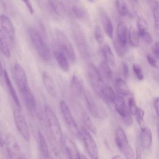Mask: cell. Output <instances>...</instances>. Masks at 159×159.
<instances>
[{"mask_svg":"<svg viewBox=\"0 0 159 159\" xmlns=\"http://www.w3.org/2000/svg\"><path fill=\"white\" fill-rule=\"evenodd\" d=\"M45 119L47 123L53 140L57 143H61L63 140V133L58 119L52 108L48 104H45L44 107Z\"/></svg>","mask_w":159,"mask_h":159,"instance_id":"6da1fadb","label":"cell"},{"mask_svg":"<svg viewBox=\"0 0 159 159\" xmlns=\"http://www.w3.org/2000/svg\"><path fill=\"white\" fill-rule=\"evenodd\" d=\"M28 34L31 43L39 57L44 61L50 60L51 54L49 47L40 33L35 28L30 27L28 29Z\"/></svg>","mask_w":159,"mask_h":159,"instance_id":"7a4b0ae2","label":"cell"},{"mask_svg":"<svg viewBox=\"0 0 159 159\" xmlns=\"http://www.w3.org/2000/svg\"><path fill=\"white\" fill-rule=\"evenodd\" d=\"M0 144L6 148L9 159H23L19 143L12 134H0Z\"/></svg>","mask_w":159,"mask_h":159,"instance_id":"3957f363","label":"cell"},{"mask_svg":"<svg viewBox=\"0 0 159 159\" xmlns=\"http://www.w3.org/2000/svg\"><path fill=\"white\" fill-rule=\"evenodd\" d=\"M115 140L117 148L124 155L125 159H135L134 152L128 142L125 131L120 127H119L116 131Z\"/></svg>","mask_w":159,"mask_h":159,"instance_id":"277c9868","label":"cell"},{"mask_svg":"<svg viewBox=\"0 0 159 159\" xmlns=\"http://www.w3.org/2000/svg\"><path fill=\"white\" fill-rule=\"evenodd\" d=\"M55 37L58 48L66 56L69 61L72 63L75 62L76 59V54L68 37L59 29H56Z\"/></svg>","mask_w":159,"mask_h":159,"instance_id":"5b68a950","label":"cell"},{"mask_svg":"<svg viewBox=\"0 0 159 159\" xmlns=\"http://www.w3.org/2000/svg\"><path fill=\"white\" fill-rule=\"evenodd\" d=\"M72 34L76 42V47L81 57L85 60L88 59L90 55L89 48L85 34L83 30L80 27H79V25H78V24H75L72 27Z\"/></svg>","mask_w":159,"mask_h":159,"instance_id":"8992f818","label":"cell"},{"mask_svg":"<svg viewBox=\"0 0 159 159\" xmlns=\"http://www.w3.org/2000/svg\"><path fill=\"white\" fill-rule=\"evenodd\" d=\"M87 76L93 89L100 96L104 88L107 84L104 82L98 69L94 65L91 64L88 66L87 69Z\"/></svg>","mask_w":159,"mask_h":159,"instance_id":"52a82bcc","label":"cell"},{"mask_svg":"<svg viewBox=\"0 0 159 159\" xmlns=\"http://www.w3.org/2000/svg\"><path fill=\"white\" fill-rule=\"evenodd\" d=\"M86 150L91 159L99 158V150L95 140L91 133L85 128H81L80 131Z\"/></svg>","mask_w":159,"mask_h":159,"instance_id":"ba28073f","label":"cell"},{"mask_svg":"<svg viewBox=\"0 0 159 159\" xmlns=\"http://www.w3.org/2000/svg\"><path fill=\"white\" fill-rule=\"evenodd\" d=\"M60 109L68 130L73 135L78 137L80 135L79 129L68 104L65 101L61 100L60 102Z\"/></svg>","mask_w":159,"mask_h":159,"instance_id":"9c48e42d","label":"cell"},{"mask_svg":"<svg viewBox=\"0 0 159 159\" xmlns=\"http://www.w3.org/2000/svg\"><path fill=\"white\" fill-rule=\"evenodd\" d=\"M13 117L16 126L22 137L27 142L30 140V134L29 128L24 115L20 112V109L17 107L14 109Z\"/></svg>","mask_w":159,"mask_h":159,"instance_id":"30bf717a","label":"cell"},{"mask_svg":"<svg viewBox=\"0 0 159 159\" xmlns=\"http://www.w3.org/2000/svg\"><path fill=\"white\" fill-rule=\"evenodd\" d=\"M13 75L16 83L20 91L29 87L26 73L24 68L19 63H16L14 66Z\"/></svg>","mask_w":159,"mask_h":159,"instance_id":"8fae6325","label":"cell"},{"mask_svg":"<svg viewBox=\"0 0 159 159\" xmlns=\"http://www.w3.org/2000/svg\"><path fill=\"white\" fill-rule=\"evenodd\" d=\"M0 25L4 34L13 41L15 37V29L13 24L9 17L4 14H0Z\"/></svg>","mask_w":159,"mask_h":159,"instance_id":"7c38bea8","label":"cell"},{"mask_svg":"<svg viewBox=\"0 0 159 159\" xmlns=\"http://www.w3.org/2000/svg\"><path fill=\"white\" fill-rule=\"evenodd\" d=\"M24 102L27 109L31 113L36 112V101L35 96L29 87L20 91Z\"/></svg>","mask_w":159,"mask_h":159,"instance_id":"4fadbf2b","label":"cell"},{"mask_svg":"<svg viewBox=\"0 0 159 159\" xmlns=\"http://www.w3.org/2000/svg\"><path fill=\"white\" fill-rule=\"evenodd\" d=\"M62 142L63 143L68 159H80L81 155L80 154L75 143L72 140L66 136L63 138Z\"/></svg>","mask_w":159,"mask_h":159,"instance_id":"5bb4252c","label":"cell"},{"mask_svg":"<svg viewBox=\"0 0 159 159\" xmlns=\"http://www.w3.org/2000/svg\"><path fill=\"white\" fill-rule=\"evenodd\" d=\"M70 90L73 96L80 97L83 93L84 85L82 78L76 73H74L70 81Z\"/></svg>","mask_w":159,"mask_h":159,"instance_id":"9a60e30c","label":"cell"},{"mask_svg":"<svg viewBox=\"0 0 159 159\" xmlns=\"http://www.w3.org/2000/svg\"><path fill=\"white\" fill-rule=\"evenodd\" d=\"M42 79L43 86H45L48 93L52 97L55 98L57 96V89L53 79L51 75L46 71H43L42 75Z\"/></svg>","mask_w":159,"mask_h":159,"instance_id":"2e32d148","label":"cell"},{"mask_svg":"<svg viewBox=\"0 0 159 159\" xmlns=\"http://www.w3.org/2000/svg\"><path fill=\"white\" fill-rule=\"evenodd\" d=\"M83 94L86 102V105L91 114L95 118L99 117L100 111H99V107L91 93L88 90L84 89Z\"/></svg>","mask_w":159,"mask_h":159,"instance_id":"e0dca14e","label":"cell"},{"mask_svg":"<svg viewBox=\"0 0 159 159\" xmlns=\"http://www.w3.org/2000/svg\"><path fill=\"white\" fill-rule=\"evenodd\" d=\"M53 55L60 69L64 72H68L70 70V63L66 56L58 48V47L54 49Z\"/></svg>","mask_w":159,"mask_h":159,"instance_id":"ac0fdd59","label":"cell"},{"mask_svg":"<svg viewBox=\"0 0 159 159\" xmlns=\"http://www.w3.org/2000/svg\"><path fill=\"white\" fill-rule=\"evenodd\" d=\"M119 44L126 47L128 41V29L126 24L121 21L119 22L117 27V39L116 40Z\"/></svg>","mask_w":159,"mask_h":159,"instance_id":"d6986e66","label":"cell"},{"mask_svg":"<svg viewBox=\"0 0 159 159\" xmlns=\"http://www.w3.org/2000/svg\"><path fill=\"white\" fill-rule=\"evenodd\" d=\"M140 142L143 148H148L152 143V133L151 130L147 127L141 128L140 134Z\"/></svg>","mask_w":159,"mask_h":159,"instance_id":"ffe728a7","label":"cell"},{"mask_svg":"<svg viewBox=\"0 0 159 159\" xmlns=\"http://www.w3.org/2000/svg\"><path fill=\"white\" fill-rule=\"evenodd\" d=\"M3 75H4V80H5L6 86L7 88V89L9 91V93L11 98H12L16 107L18 109H20V103L19 99L18 98L17 94L16 92V90H15L12 84L11 79H10V78L8 75V73L5 70H3Z\"/></svg>","mask_w":159,"mask_h":159,"instance_id":"44dd1931","label":"cell"},{"mask_svg":"<svg viewBox=\"0 0 159 159\" xmlns=\"http://www.w3.org/2000/svg\"><path fill=\"white\" fill-rule=\"evenodd\" d=\"M100 17H101V21L103 29L104 30L106 35L112 39L113 37L114 29H113L112 24L110 18L109 17L107 14L104 11L101 12Z\"/></svg>","mask_w":159,"mask_h":159,"instance_id":"7402d4cb","label":"cell"},{"mask_svg":"<svg viewBox=\"0 0 159 159\" xmlns=\"http://www.w3.org/2000/svg\"><path fill=\"white\" fill-rule=\"evenodd\" d=\"M114 102L115 109H116L117 112L122 117H124L129 112L127 108L125 99L122 96L118 94L116 97V99H115V101Z\"/></svg>","mask_w":159,"mask_h":159,"instance_id":"603a6c76","label":"cell"},{"mask_svg":"<svg viewBox=\"0 0 159 159\" xmlns=\"http://www.w3.org/2000/svg\"><path fill=\"white\" fill-rule=\"evenodd\" d=\"M102 54L104 57V60L111 66L112 68L116 67V62L115 60L114 55L113 52L110 47V46L107 44H104L102 48Z\"/></svg>","mask_w":159,"mask_h":159,"instance_id":"cb8c5ba5","label":"cell"},{"mask_svg":"<svg viewBox=\"0 0 159 159\" xmlns=\"http://www.w3.org/2000/svg\"><path fill=\"white\" fill-rule=\"evenodd\" d=\"M48 4L51 10L60 17H65L66 10L64 5L59 0H47Z\"/></svg>","mask_w":159,"mask_h":159,"instance_id":"d4e9b609","label":"cell"},{"mask_svg":"<svg viewBox=\"0 0 159 159\" xmlns=\"http://www.w3.org/2000/svg\"><path fill=\"white\" fill-rule=\"evenodd\" d=\"M98 71L104 80L111 81L112 78V71L111 67L104 61H101Z\"/></svg>","mask_w":159,"mask_h":159,"instance_id":"484cf974","label":"cell"},{"mask_svg":"<svg viewBox=\"0 0 159 159\" xmlns=\"http://www.w3.org/2000/svg\"><path fill=\"white\" fill-rule=\"evenodd\" d=\"M37 141H38V147L42 155L45 158L47 159L49 158L50 153H49V150H48L47 143L45 140V139L43 135L40 131L38 132Z\"/></svg>","mask_w":159,"mask_h":159,"instance_id":"4316f807","label":"cell"},{"mask_svg":"<svg viewBox=\"0 0 159 159\" xmlns=\"http://www.w3.org/2000/svg\"><path fill=\"white\" fill-rule=\"evenodd\" d=\"M115 88L118 94L121 96H127L129 94L130 90L126 82L121 79L117 78L115 81Z\"/></svg>","mask_w":159,"mask_h":159,"instance_id":"83f0119b","label":"cell"},{"mask_svg":"<svg viewBox=\"0 0 159 159\" xmlns=\"http://www.w3.org/2000/svg\"><path fill=\"white\" fill-rule=\"evenodd\" d=\"M100 97L106 102L109 103H112L114 102L116 96L112 87L107 84L106 87L104 88Z\"/></svg>","mask_w":159,"mask_h":159,"instance_id":"f1b7e54d","label":"cell"},{"mask_svg":"<svg viewBox=\"0 0 159 159\" xmlns=\"http://www.w3.org/2000/svg\"><path fill=\"white\" fill-rule=\"evenodd\" d=\"M0 50L4 56L6 58L11 57V50L6 40V35L2 31L0 30Z\"/></svg>","mask_w":159,"mask_h":159,"instance_id":"f546056e","label":"cell"},{"mask_svg":"<svg viewBox=\"0 0 159 159\" xmlns=\"http://www.w3.org/2000/svg\"><path fill=\"white\" fill-rule=\"evenodd\" d=\"M139 35L137 30L131 27L128 31V40L134 47H137L139 45Z\"/></svg>","mask_w":159,"mask_h":159,"instance_id":"4dcf8cb0","label":"cell"},{"mask_svg":"<svg viewBox=\"0 0 159 159\" xmlns=\"http://www.w3.org/2000/svg\"><path fill=\"white\" fill-rule=\"evenodd\" d=\"M72 12L76 17L80 19H85L88 16L87 11L80 4H75L73 5Z\"/></svg>","mask_w":159,"mask_h":159,"instance_id":"1f68e13d","label":"cell"},{"mask_svg":"<svg viewBox=\"0 0 159 159\" xmlns=\"http://www.w3.org/2000/svg\"><path fill=\"white\" fill-rule=\"evenodd\" d=\"M82 119L88 130L94 134H96L97 133V129L89 115L87 113H84L82 116Z\"/></svg>","mask_w":159,"mask_h":159,"instance_id":"d6a6232c","label":"cell"},{"mask_svg":"<svg viewBox=\"0 0 159 159\" xmlns=\"http://www.w3.org/2000/svg\"><path fill=\"white\" fill-rule=\"evenodd\" d=\"M116 4L117 12L120 16H125L128 14L129 9L124 0H116Z\"/></svg>","mask_w":159,"mask_h":159,"instance_id":"836d02e7","label":"cell"},{"mask_svg":"<svg viewBox=\"0 0 159 159\" xmlns=\"http://www.w3.org/2000/svg\"><path fill=\"white\" fill-rule=\"evenodd\" d=\"M0 3L4 10L10 14H12L14 12V6L12 0H0Z\"/></svg>","mask_w":159,"mask_h":159,"instance_id":"e575fe53","label":"cell"},{"mask_svg":"<svg viewBox=\"0 0 159 159\" xmlns=\"http://www.w3.org/2000/svg\"><path fill=\"white\" fill-rule=\"evenodd\" d=\"M94 36L96 40V42L102 44L104 42V35L103 32L101 30V28L99 25H96L94 30Z\"/></svg>","mask_w":159,"mask_h":159,"instance_id":"d590c367","label":"cell"},{"mask_svg":"<svg viewBox=\"0 0 159 159\" xmlns=\"http://www.w3.org/2000/svg\"><path fill=\"white\" fill-rule=\"evenodd\" d=\"M144 114H145V112L140 107H138L137 111L135 112L134 116H135L136 120L139 124V125H140V128L143 127V124H144V122H143V117H144Z\"/></svg>","mask_w":159,"mask_h":159,"instance_id":"8d00e7d4","label":"cell"},{"mask_svg":"<svg viewBox=\"0 0 159 159\" xmlns=\"http://www.w3.org/2000/svg\"><path fill=\"white\" fill-rule=\"evenodd\" d=\"M139 37H140L143 41H145L147 43L150 44L153 42V38L150 33L148 31V30L137 31Z\"/></svg>","mask_w":159,"mask_h":159,"instance_id":"74e56055","label":"cell"},{"mask_svg":"<svg viewBox=\"0 0 159 159\" xmlns=\"http://www.w3.org/2000/svg\"><path fill=\"white\" fill-rule=\"evenodd\" d=\"M132 69L137 78L140 81L143 80L144 78V75L141 67L139 65L134 63L132 65Z\"/></svg>","mask_w":159,"mask_h":159,"instance_id":"f35d334b","label":"cell"},{"mask_svg":"<svg viewBox=\"0 0 159 159\" xmlns=\"http://www.w3.org/2000/svg\"><path fill=\"white\" fill-rule=\"evenodd\" d=\"M129 112L130 114L132 115H134L135 114V112L137 111V108H138V106L136 104V102L134 99V98L133 97H130L129 99Z\"/></svg>","mask_w":159,"mask_h":159,"instance_id":"ab89813d","label":"cell"},{"mask_svg":"<svg viewBox=\"0 0 159 159\" xmlns=\"http://www.w3.org/2000/svg\"><path fill=\"white\" fill-rule=\"evenodd\" d=\"M137 31L148 30V24L147 21L143 18H140L138 19L137 22Z\"/></svg>","mask_w":159,"mask_h":159,"instance_id":"60d3db41","label":"cell"},{"mask_svg":"<svg viewBox=\"0 0 159 159\" xmlns=\"http://www.w3.org/2000/svg\"><path fill=\"white\" fill-rule=\"evenodd\" d=\"M114 47L116 48V50L117 53V54L120 56V57H123L126 52V47H124L122 46H121L120 44H119V43L115 40V42H114Z\"/></svg>","mask_w":159,"mask_h":159,"instance_id":"b9f144b4","label":"cell"},{"mask_svg":"<svg viewBox=\"0 0 159 159\" xmlns=\"http://www.w3.org/2000/svg\"><path fill=\"white\" fill-rule=\"evenodd\" d=\"M153 16L154 18V22L155 24V27L158 30L159 25V13H158V6L152 9Z\"/></svg>","mask_w":159,"mask_h":159,"instance_id":"7bdbcfd3","label":"cell"},{"mask_svg":"<svg viewBox=\"0 0 159 159\" xmlns=\"http://www.w3.org/2000/svg\"><path fill=\"white\" fill-rule=\"evenodd\" d=\"M147 61L148 62V63H149L151 66H152L153 67L156 68H158L157 59L155 57H153V56H152V55L148 54V55H147Z\"/></svg>","mask_w":159,"mask_h":159,"instance_id":"ee69618b","label":"cell"},{"mask_svg":"<svg viewBox=\"0 0 159 159\" xmlns=\"http://www.w3.org/2000/svg\"><path fill=\"white\" fill-rule=\"evenodd\" d=\"M51 158L52 159H62L58 149L56 147H53L52 149Z\"/></svg>","mask_w":159,"mask_h":159,"instance_id":"f6af8a7d","label":"cell"},{"mask_svg":"<svg viewBox=\"0 0 159 159\" xmlns=\"http://www.w3.org/2000/svg\"><path fill=\"white\" fill-rule=\"evenodd\" d=\"M122 119H123L124 123L125 124V125H127L128 127H130L132 125V123H133L132 118L131 117V114L129 112L126 116L123 117Z\"/></svg>","mask_w":159,"mask_h":159,"instance_id":"bcb514c9","label":"cell"},{"mask_svg":"<svg viewBox=\"0 0 159 159\" xmlns=\"http://www.w3.org/2000/svg\"><path fill=\"white\" fill-rule=\"evenodd\" d=\"M24 3V4L25 5L27 10L29 11V13L32 15H33L34 14V8H33V6H32V2L30 1V0H21Z\"/></svg>","mask_w":159,"mask_h":159,"instance_id":"7dc6e473","label":"cell"},{"mask_svg":"<svg viewBox=\"0 0 159 159\" xmlns=\"http://www.w3.org/2000/svg\"><path fill=\"white\" fill-rule=\"evenodd\" d=\"M152 52L155 57L157 59H158V57H159V43L158 42H156L155 43L152 48Z\"/></svg>","mask_w":159,"mask_h":159,"instance_id":"c3c4849f","label":"cell"},{"mask_svg":"<svg viewBox=\"0 0 159 159\" xmlns=\"http://www.w3.org/2000/svg\"><path fill=\"white\" fill-rule=\"evenodd\" d=\"M122 72H123L124 76L125 78H127L129 74V68L127 64L125 63H122Z\"/></svg>","mask_w":159,"mask_h":159,"instance_id":"681fc988","label":"cell"},{"mask_svg":"<svg viewBox=\"0 0 159 159\" xmlns=\"http://www.w3.org/2000/svg\"><path fill=\"white\" fill-rule=\"evenodd\" d=\"M148 4L152 9L158 6V0H146Z\"/></svg>","mask_w":159,"mask_h":159,"instance_id":"f907efd6","label":"cell"},{"mask_svg":"<svg viewBox=\"0 0 159 159\" xmlns=\"http://www.w3.org/2000/svg\"><path fill=\"white\" fill-rule=\"evenodd\" d=\"M153 107L155 111L156 114L158 116V98L157 97L153 101Z\"/></svg>","mask_w":159,"mask_h":159,"instance_id":"816d5d0a","label":"cell"},{"mask_svg":"<svg viewBox=\"0 0 159 159\" xmlns=\"http://www.w3.org/2000/svg\"><path fill=\"white\" fill-rule=\"evenodd\" d=\"M135 159H142L140 150L139 148H137L136 150V155L135 157Z\"/></svg>","mask_w":159,"mask_h":159,"instance_id":"f5cc1de1","label":"cell"},{"mask_svg":"<svg viewBox=\"0 0 159 159\" xmlns=\"http://www.w3.org/2000/svg\"><path fill=\"white\" fill-rule=\"evenodd\" d=\"M111 159H124V158L119 155H116L113 156Z\"/></svg>","mask_w":159,"mask_h":159,"instance_id":"db71d44e","label":"cell"},{"mask_svg":"<svg viewBox=\"0 0 159 159\" xmlns=\"http://www.w3.org/2000/svg\"><path fill=\"white\" fill-rule=\"evenodd\" d=\"M2 75H3V70H2L1 62V60H0V78L2 76Z\"/></svg>","mask_w":159,"mask_h":159,"instance_id":"11a10c76","label":"cell"},{"mask_svg":"<svg viewBox=\"0 0 159 159\" xmlns=\"http://www.w3.org/2000/svg\"><path fill=\"white\" fill-rule=\"evenodd\" d=\"M80 159H88V158H86V156H84V155L81 154V155H80Z\"/></svg>","mask_w":159,"mask_h":159,"instance_id":"9f6ffc18","label":"cell"},{"mask_svg":"<svg viewBox=\"0 0 159 159\" xmlns=\"http://www.w3.org/2000/svg\"><path fill=\"white\" fill-rule=\"evenodd\" d=\"M89 2H94L95 1V0H88Z\"/></svg>","mask_w":159,"mask_h":159,"instance_id":"6f0895ef","label":"cell"},{"mask_svg":"<svg viewBox=\"0 0 159 159\" xmlns=\"http://www.w3.org/2000/svg\"><path fill=\"white\" fill-rule=\"evenodd\" d=\"M134 1H135V2H137V0H134Z\"/></svg>","mask_w":159,"mask_h":159,"instance_id":"680465c9","label":"cell"},{"mask_svg":"<svg viewBox=\"0 0 159 159\" xmlns=\"http://www.w3.org/2000/svg\"><path fill=\"white\" fill-rule=\"evenodd\" d=\"M23 159H26L25 158H24V157H23Z\"/></svg>","mask_w":159,"mask_h":159,"instance_id":"91938a15","label":"cell"},{"mask_svg":"<svg viewBox=\"0 0 159 159\" xmlns=\"http://www.w3.org/2000/svg\"><path fill=\"white\" fill-rule=\"evenodd\" d=\"M0 102H1V99H0Z\"/></svg>","mask_w":159,"mask_h":159,"instance_id":"94428289","label":"cell"}]
</instances>
